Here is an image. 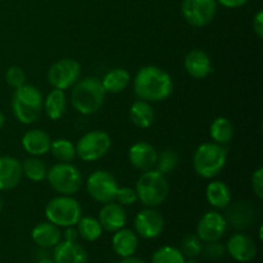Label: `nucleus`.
I'll list each match as a JSON object with an SVG mask.
<instances>
[{
  "label": "nucleus",
  "mask_w": 263,
  "mask_h": 263,
  "mask_svg": "<svg viewBox=\"0 0 263 263\" xmlns=\"http://www.w3.org/2000/svg\"><path fill=\"white\" fill-rule=\"evenodd\" d=\"M134 92L141 100L158 103L174 92V80L167 71L157 66H144L134 79Z\"/></svg>",
  "instance_id": "f257e3e1"
},
{
  "label": "nucleus",
  "mask_w": 263,
  "mask_h": 263,
  "mask_svg": "<svg viewBox=\"0 0 263 263\" xmlns=\"http://www.w3.org/2000/svg\"><path fill=\"white\" fill-rule=\"evenodd\" d=\"M105 90L102 81L94 76L85 77L72 86L71 104L82 116L95 115L103 107Z\"/></svg>",
  "instance_id": "f03ea898"
},
{
  "label": "nucleus",
  "mask_w": 263,
  "mask_h": 263,
  "mask_svg": "<svg viewBox=\"0 0 263 263\" xmlns=\"http://www.w3.org/2000/svg\"><path fill=\"white\" fill-rule=\"evenodd\" d=\"M135 190L141 204L146 208H157L168 198L170 184L166 175L153 168L140 175L136 181Z\"/></svg>",
  "instance_id": "7ed1b4c3"
},
{
  "label": "nucleus",
  "mask_w": 263,
  "mask_h": 263,
  "mask_svg": "<svg viewBox=\"0 0 263 263\" xmlns=\"http://www.w3.org/2000/svg\"><path fill=\"white\" fill-rule=\"evenodd\" d=\"M44 98L40 90L33 85L25 84L14 90L12 95V110L17 121L31 125L41 116Z\"/></svg>",
  "instance_id": "20e7f679"
},
{
  "label": "nucleus",
  "mask_w": 263,
  "mask_h": 263,
  "mask_svg": "<svg viewBox=\"0 0 263 263\" xmlns=\"http://www.w3.org/2000/svg\"><path fill=\"white\" fill-rule=\"evenodd\" d=\"M228 162V149L217 143H203L194 152L193 168L203 179L217 176Z\"/></svg>",
  "instance_id": "39448f33"
},
{
  "label": "nucleus",
  "mask_w": 263,
  "mask_h": 263,
  "mask_svg": "<svg viewBox=\"0 0 263 263\" xmlns=\"http://www.w3.org/2000/svg\"><path fill=\"white\" fill-rule=\"evenodd\" d=\"M45 216L49 222L58 228H71L82 217V208L72 195H59L46 204Z\"/></svg>",
  "instance_id": "423d86ee"
},
{
  "label": "nucleus",
  "mask_w": 263,
  "mask_h": 263,
  "mask_svg": "<svg viewBox=\"0 0 263 263\" xmlns=\"http://www.w3.org/2000/svg\"><path fill=\"white\" fill-rule=\"evenodd\" d=\"M49 185L54 192L61 195H74L82 186V176L80 170L72 163L54 164L46 175Z\"/></svg>",
  "instance_id": "0eeeda50"
},
{
  "label": "nucleus",
  "mask_w": 263,
  "mask_h": 263,
  "mask_svg": "<svg viewBox=\"0 0 263 263\" xmlns=\"http://www.w3.org/2000/svg\"><path fill=\"white\" fill-rule=\"evenodd\" d=\"M112 146L109 134L103 130H92L84 134L76 144V156L84 162H95L103 158Z\"/></svg>",
  "instance_id": "6e6552de"
},
{
  "label": "nucleus",
  "mask_w": 263,
  "mask_h": 263,
  "mask_svg": "<svg viewBox=\"0 0 263 263\" xmlns=\"http://www.w3.org/2000/svg\"><path fill=\"white\" fill-rule=\"evenodd\" d=\"M81 76V66L76 59L62 58L54 62L48 69V81L53 89L68 90Z\"/></svg>",
  "instance_id": "1a4fd4ad"
},
{
  "label": "nucleus",
  "mask_w": 263,
  "mask_h": 263,
  "mask_svg": "<svg viewBox=\"0 0 263 263\" xmlns=\"http://www.w3.org/2000/svg\"><path fill=\"white\" fill-rule=\"evenodd\" d=\"M117 180L112 174L104 170L94 171L86 180V189L90 197L98 203L115 202L118 190Z\"/></svg>",
  "instance_id": "9d476101"
},
{
  "label": "nucleus",
  "mask_w": 263,
  "mask_h": 263,
  "mask_svg": "<svg viewBox=\"0 0 263 263\" xmlns=\"http://www.w3.org/2000/svg\"><path fill=\"white\" fill-rule=\"evenodd\" d=\"M217 12L216 0H184L181 4L182 17L193 27L210 25Z\"/></svg>",
  "instance_id": "9b49d317"
},
{
  "label": "nucleus",
  "mask_w": 263,
  "mask_h": 263,
  "mask_svg": "<svg viewBox=\"0 0 263 263\" xmlns=\"http://www.w3.org/2000/svg\"><path fill=\"white\" fill-rule=\"evenodd\" d=\"M135 233L143 239H156L163 233L164 218L156 208H145L135 216Z\"/></svg>",
  "instance_id": "f8f14e48"
},
{
  "label": "nucleus",
  "mask_w": 263,
  "mask_h": 263,
  "mask_svg": "<svg viewBox=\"0 0 263 263\" xmlns=\"http://www.w3.org/2000/svg\"><path fill=\"white\" fill-rule=\"evenodd\" d=\"M228 222L222 213L217 211H210L204 213L197 226V235L203 243L217 241L225 235Z\"/></svg>",
  "instance_id": "ddd939ff"
},
{
  "label": "nucleus",
  "mask_w": 263,
  "mask_h": 263,
  "mask_svg": "<svg viewBox=\"0 0 263 263\" xmlns=\"http://www.w3.org/2000/svg\"><path fill=\"white\" fill-rule=\"evenodd\" d=\"M157 159H158V152L146 141H138L128 149V161L133 167L141 172L153 170L156 167Z\"/></svg>",
  "instance_id": "4468645a"
},
{
  "label": "nucleus",
  "mask_w": 263,
  "mask_h": 263,
  "mask_svg": "<svg viewBox=\"0 0 263 263\" xmlns=\"http://www.w3.org/2000/svg\"><path fill=\"white\" fill-rule=\"evenodd\" d=\"M98 221L103 230L108 231V233H116L125 228L126 222H127V215H126L125 208L115 200V202L103 204L99 211Z\"/></svg>",
  "instance_id": "2eb2a0df"
},
{
  "label": "nucleus",
  "mask_w": 263,
  "mask_h": 263,
  "mask_svg": "<svg viewBox=\"0 0 263 263\" xmlns=\"http://www.w3.org/2000/svg\"><path fill=\"white\" fill-rule=\"evenodd\" d=\"M185 71L195 80H203L210 76L213 71L212 61L210 55L202 49H193L185 55Z\"/></svg>",
  "instance_id": "dca6fc26"
},
{
  "label": "nucleus",
  "mask_w": 263,
  "mask_h": 263,
  "mask_svg": "<svg viewBox=\"0 0 263 263\" xmlns=\"http://www.w3.org/2000/svg\"><path fill=\"white\" fill-rule=\"evenodd\" d=\"M226 252L238 262H251L257 256V246L246 234H235L229 239Z\"/></svg>",
  "instance_id": "f3484780"
},
{
  "label": "nucleus",
  "mask_w": 263,
  "mask_h": 263,
  "mask_svg": "<svg viewBox=\"0 0 263 263\" xmlns=\"http://www.w3.org/2000/svg\"><path fill=\"white\" fill-rule=\"evenodd\" d=\"M22 164L12 156L0 157V190L8 192L20 185L22 180Z\"/></svg>",
  "instance_id": "a211bd4d"
},
{
  "label": "nucleus",
  "mask_w": 263,
  "mask_h": 263,
  "mask_svg": "<svg viewBox=\"0 0 263 263\" xmlns=\"http://www.w3.org/2000/svg\"><path fill=\"white\" fill-rule=\"evenodd\" d=\"M53 261L55 263H89V254L77 241H61L54 247Z\"/></svg>",
  "instance_id": "6ab92c4d"
},
{
  "label": "nucleus",
  "mask_w": 263,
  "mask_h": 263,
  "mask_svg": "<svg viewBox=\"0 0 263 263\" xmlns=\"http://www.w3.org/2000/svg\"><path fill=\"white\" fill-rule=\"evenodd\" d=\"M228 210L225 213V220L228 225H231L235 229H246L253 222L256 211L249 203L247 202H238L230 203L228 205Z\"/></svg>",
  "instance_id": "aec40b11"
},
{
  "label": "nucleus",
  "mask_w": 263,
  "mask_h": 263,
  "mask_svg": "<svg viewBox=\"0 0 263 263\" xmlns=\"http://www.w3.org/2000/svg\"><path fill=\"white\" fill-rule=\"evenodd\" d=\"M22 148L31 157H40L50 152L51 139L44 130L33 128L22 136Z\"/></svg>",
  "instance_id": "412c9836"
},
{
  "label": "nucleus",
  "mask_w": 263,
  "mask_h": 263,
  "mask_svg": "<svg viewBox=\"0 0 263 263\" xmlns=\"http://www.w3.org/2000/svg\"><path fill=\"white\" fill-rule=\"evenodd\" d=\"M31 238L33 243L41 248H54L57 244L62 241V231L58 226L46 221V222L37 223L32 229Z\"/></svg>",
  "instance_id": "4be33fe9"
},
{
  "label": "nucleus",
  "mask_w": 263,
  "mask_h": 263,
  "mask_svg": "<svg viewBox=\"0 0 263 263\" xmlns=\"http://www.w3.org/2000/svg\"><path fill=\"white\" fill-rule=\"evenodd\" d=\"M139 247V236L130 229H121L116 231L112 238V248L121 258L131 257L135 254Z\"/></svg>",
  "instance_id": "5701e85b"
},
{
  "label": "nucleus",
  "mask_w": 263,
  "mask_h": 263,
  "mask_svg": "<svg viewBox=\"0 0 263 263\" xmlns=\"http://www.w3.org/2000/svg\"><path fill=\"white\" fill-rule=\"evenodd\" d=\"M205 198L212 207L225 210L233 200L231 190L223 181H211L205 187Z\"/></svg>",
  "instance_id": "b1692460"
},
{
  "label": "nucleus",
  "mask_w": 263,
  "mask_h": 263,
  "mask_svg": "<svg viewBox=\"0 0 263 263\" xmlns=\"http://www.w3.org/2000/svg\"><path fill=\"white\" fill-rule=\"evenodd\" d=\"M128 116L130 120L136 127L139 128H148L153 125L154 120H156V115H154V109L152 104L145 100H136L131 104L130 110H128Z\"/></svg>",
  "instance_id": "393cba45"
},
{
  "label": "nucleus",
  "mask_w": 263,
  "mask_h": 263,
  "mask_svg": "<svg viewBox=\"0 0 263 263\" xmlns=\"http://www.w3.org/2000/svg\"><path fill=\"white\" fill-rule=\"evenodd\" d=\"M102 81L105 92L109 94H120L125 91L128 87L131 81V76L127 69L125 68H113L105 73Z\"/></svg>",
  "instance_id": "a878e982"
},
{
  "label": "nucleus",
  "mask_w": 263,
  "mask_h": 263,
  "mask_svg": "<svg viewBox=\"0 0 263 263\" xmlns=\"http://www.w3.org/2000/svg\"><path fill=\"white\" fill-rule=\"evenodd\" d=\"M44 110L51 121H58L66 115L67 97L63 90L53 89L44 99Z\"/></svg>",
  "instance_id": "bb28decb"
},
{
  "label": "nucleus",
  "mask_w": 263,
  "mask_h": 263,
  "mask_svg": "<svg viewBox=\"0 0 263 263\" xmlns=\"http://www.w3.org/2000/svg\"><path fill=\"white\" fill-rule=\"evenodd\" d=\"M210 135L213 143L226 145L234 138V126L231 121L226 117H217L212 121L210 127Z\"/></svg>",
  "instance_id": "cd10ccee"
},
{
  "label": "nucleus",
  "mask_w": 263,
  "mask_h": 263,
  "mask_svg": "<svg viewBox=\"0 0 263 263\" xmlns=\"http://www.w3.org/2000/svg\"><path fill=\"white\" fill-rule=\"evenodd\" d=\"M22 164V174L23 176L27 177L32 182H43L46 180L48 175V167L41 161L39 157H30L25 161L21 162Z\"/></svg>",
  "instance_id": "c85d7f7f"
},
{
  "label": "nucleus",
  "mask_w": 263,
  "mask_h": 263,
  "mask_svg": "<svg viewBox=\"0 0 263 263\" xmlns=\"http://www.w3.org/2000/svg\"><path fill=\"white\" fill-rule=\"evenodd\" d=\"M50 152L58 162L71 163L76 158V145L68 139H55L51 140Z\"/></svg>",
  "instance_id": "c756f323"
},
{
  "label": "nucleus",
  "mask_w": 263,
  "mask_h": 263,
  "mask_svg": "<svg viewBox=\"0 0 263 263\" xmlns=\"http://www.w3.org/2000/svg\"><path fill=\"white\" fill-rule=\"evenodd\" d=\"M77 233L86 241H95L102 236L103 229L95 217H81L76 225Z\"/></svg>",
  "instance_id": "7c9ffc66"
},
{
  "label": "nucleus",
  "mask_w": 263,
  "mask_h": 263,
  "mask_svg": "<svg viewBox=\"0 0 263 263\" xmlns=\"http://www.w3.org/2000/svg\"><path fill=\"white\" fill-rule=\"evenodd\" d=\"M152 263H185V257L176 247L164 246L154 252Z\"/></svg>",
  "instance_id": "2f4dec72"
},
{
  "label": "nucleus",
  "mask_w": 263,
  "mask_h": 263,
  "mask_svg": "<svg viewBox=\"0 0 263 263\" xmlns=\"http://www.w3.org/2000/svg\"><path fill=\"white\" fill-rule=\"evenodd\" d=\"M179 164V156H177L176 152L171 151V149H166V151L162 152L161 154H158V159H157L156 163V170H158L161 174L168 175L174 171L175 168Z\"/></svg>",
  "instance_id": "473e14b6"
},
{
  "label": "nucleus",
  "mask_w": 263,
  "mask_h": 263,
  "mask_svg": "<svg viewBox=\"0 0 263 263\" xmlns=\"http://www.w3.org/2000/svg\"><path fill=\"white\" fill-rule=\"evenodd\" d=\"M181 253L187 258H195L203 251V241L198 238L197 234H189L184 238L181 243Z\"/></svg>",
  "instance_id": "72a5a7b5"
},
{
  "label": "nucleus",
  "mask_w": 263,
  "mask_h": 263,
  "mask_svg": "<svg viewBox=\"0 0 263 263\" xmlns=\"http://www.w3.org/2000/svg\"><path fill=\"white\" fill-rule=\"evenodd\" d=\"M5 81L12 89H18L26 84V73L21 67L12 66L5 72Z\"/></svg>",
  "instance_id": "f704fd0d"
},
{
  "label": "nucleus",
  "mask_w": 263,
  "mask_h": 263,
  "mask_svg": "<svg viewBox=\"0 0 263 263\" xmlns=\"http://www.w3.org/2000/svg\"><path fill=\"white\" fill-rule=\"evenodd\" d=\"M115 200L118 204L122 205V207H126V205H134L138 202V194H136V190L133 189V187H118Z\"/></svg>",
  "instance_id": "c9c22d12"
},
{
  "label": "nucleus",
  "mask_w": 263,
  "mask_h": 263,
  "mask_svg": "<svg viewBox=\"0 0 263 263\" xmlns=\"http://www.w3.org/2000/svg\"><path fill=\"white\" fill-rule=\"evenodd\" d=\"M202 253L210 259H218L226 253V247L218 243V240L211 241V243H205V246H203Z\"/></svg>",
  "instance_id": "e433bc0d"
},
{
  "label": "nucleus",
  "mask_w": 263,
  "mask_h": 263,
  "mask_svg": "<svg viewBox=\"0 0 263 263\" xmlns=\"http://www.w3.org/2000/svg\"><path fill=\"white\" fill-rule=\"evenodd\" d=\"M252 189L253 193L256 194V197L258 199L263 198V168L259 167L256 171L253 172V176H252Z\"/></svg>",
  "instance_id": "4c0bfd02"
},
{
  "label": "nucleus",
  "mask_w": 263,
  "mask_h": 263,
  "mask_svg": "<svg viewBox=\"0 0 263 263\" xmlns=\"http://www.w3.org/2000/svg\"><path fill=\"white\" fill-rule=\"evenodd\" d=\"M252 27H253L254 33L258 36L259 39L263 37V12L258 10L256 15L253 17V22H252Z\"/></svg>",
  "instance_id": "58836bf2"
},
{
  "label": "nucleus",
  "mask_w": 263,
  "mask_h": 263,
  "mask_svg": "<svg viewBox=\"0 0 263 263\" xmlns=\"http://www.w3.org/2000/svg\"><path fill=\"white\" fill-rule=\"evenodd\" d=\"M62 238H63L66 241H77V238H79V233H77L76 226L66 228L64 233H62Z\"/></svg>",
  "instance_id": "ea45409f"
},
{
  "label": "nucleus",
  "mask_w": 263,
  "mask_h": 263,
  "mask_svg": "<svg viewBox=\"0 0 263 263\" xmlns=\"http://www.w3.org/2000/svg\"><path fill=\"white\" fill-rule=\"evenodd\" d=\"M216 2L220 3L222 7L234 9V8H240L243 5H246L248 3V0H216Z\"/></svg>",
  "instance_id": "a19ab883"
},
{
  "label": "nucleus",
  "mask_w": 263,
  "mask_h": 263,
  "mask_svg": "<svg viewBox=\"0 0 263 263\" xmlns=\"http://www.w3.org/2000/svg\"><path fill=\"white\" fill-rule=\"evenodd\" d=\"M120 263H146L145 261L140 258H136V257H126V258H122L120 261Z\"/></svg>",
  "instance_id": "79ce46f5"
},
{
  "label": "nucleus",
  "mask_w": 263,
  "mask_h": 263,
  "mask_svg": "<svg viewBox=\"0 0 263 263\" xmlns=\"http://www.w3.org/2000/svg\"><path fill=\"white\" fill-rule=\"evenodd\" d=\"M4 125H5V116L4 113L0 112V128H2Z\"/></svg>",
  "instance_id": "37998d69"
},
{
  "label": "nucleus",
  "mask_w": 263,
  "mask_h": 263,
  "mask_svg": "<svg viewBox=\"0 0 263 263\" xmlns=\"http://www.w3.org/2000/svg\"><path fill=\"white\" fill-rule=\"evenodd\" d=\"M37 263H55V262H54L51 258H46V257H45V258H41Z\"/></svg>",
  "instance_id": "c03bdc74"
},
{
  "label": "nucleus",
  "mask_w": 263,
  "mask_h": 263,
  "mask_svg": "<svg viewBox=\"0 0 263 263\" xmlns=\"http://www.w3.org/2000/svg\"><path fill=\"white\" fill-rule=\"evenodd\" d=\"M185 263H200V262L198 261V259H195V258H189L187 261L185 259Z\"/></svg>",
  "instance_id": "a18cd8bd"
},
{
  "label": "nucleus",
  "mask_w": 263,
  "mask_h": 263,
  "mask_svg": "<svg viewBox=\"0 0 263 263\" xmlns=\"http://www.w3.org/2000/svg\"><path fill=\"white\" fill-rule=\"evenodd\" d=\"M259 240H262V226L259 228Z\"/></svg>",
  "instance_id": "49530a36"
},
{
  "label": "nucleus",
  "mask_w": 263,
  "mask_h": 263,
  "mask_svg": "<svg viewBox=\"0 0 263 263\" xmlns=\"http://www.w3.org/2000/svg\"><path fill=\"white\" fill-rule=\"evenodd\" d=\"M2 210H3V200L2 198H0V213H2Z\"/></svg>",
  "instance_id": "de8ad7c7"
}]
</instances>
